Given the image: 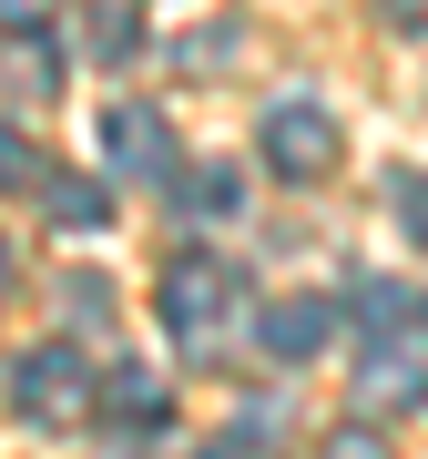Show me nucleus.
I'll return each mask as SVG.
<instances>
[{
  "label": "nucleus",
  "instance_id": "nucleus-1",
  "mask_svg": "<svg viewBox=\"0 0 428 459\" xmlns=\"http://www.w3.org/2000/svg\"><path fill=\"white\" fill-rule=\"evenodd\" d=\"M153 296H164V327H184V337H214V327L235 316V296H245V286H235V265H225V255L184 246V255L164 265V276H153Z\"/></svg>",
  "mask_w": 428,
  "mask_h": 459
},
{
  "label": "nucleus",
  "instance_id": "nucleus-2",
  "mask_svg": "<svg viewBox=\"0 0 428 459\" xmlns=\"http://www.w3.org/2000/svg\"><path fill=\"white\" fill-rule=\"evenodd\" d=\"M11 398H21V419H72V409H92V368L82 358H72V347L62 337H51V347H31V358H21L11 368Z\"/></svg>",
  "mask_w": 428,
  "mask_h": 459
},
{
  "label": "nucleus",
  "instance_id": "nucleus-3",
  "mask_svg": "<svg viewBox=\"0 0 428 459\" xmlns=\"http://www.w3.org/2000/svg\"><path fill=\"white\" fill-rule=\"evenodd\" d=\"M265 164H276L286 184H316L337 164V123L316 113V102H276V113H265Z\"/></svg>",
  "mask_w": 428,
  "mask_h": 459
},
{
  "label": "nucleus",
  "instance_id": "nucleus-4",
  "mask_svg": "<svg viewBox=\"0 0 428 459\" xmlns=\"http://www.w3.org/2000/svg\"><path fill=\"white\" fill-rule=\"evenodd\" d=\"M102 153H113L123 174H143V184H174V133L153 102H113L102 113Z\"/></svg>",
  "mask_w": 428,
  "mask_h": 459
},
{
  "label": "nucleus",
  "instance_id": "nucleus-5",
  "mask_svg": "<svg viewBox=\"0 0 428 459\" xmlns=\"http://www.w3.org/2000/svg\"><path fill=\"white\" fill-rule=\"evenodd\" d=\"M357 409H367V419L428 409V358H418L408 337H398V347H367V368H357Z\"/></svg>",
  "mask_w": 428,
  "mask_h": 459
},
{
  "label": "nucleus",
  "instance_id": "nucleus-6",
  "mask_svg": "<svg viewBox=\"0 0 428 459\" xmlns=\"http://www.w3.org/2000/svg\"><path fill=\"white\" fill-rule=\"evenodd\" d=\"M327 337H337V307H327V296H276V307H265V358L296 368V358H316Z\"/></svg>",
  "mask_w": 428,
  "mask_h": 459
},
{
  "label": "nucleus",
  "instance_id": "nucleus-7",
  "mask_svg": "<svg viewBox=\"0 0 428 459\" xmlns=\"http://www.w3.org/2000/svg\"><path fill=\"white\" fill-rule=\"evenodd\" d=\"M41 204H51V225H62V235H102V225H113V195L82 184V174H41Z\"/></svg>",
  "mask_w": 428,
  "mask_h": 459
},
{
  "label": "nucleus",
  "instance_id": "nucleus-8",
  "mask_svg": "<svg viewBox=\"0 0 428 459\" xmlns=\"http://www.w3.org/2000/svg\"><path fill=\"white\" fill-rule=\"evenodd\" d=\"M102 398H113L123 429H164V419H174V388H164L153 368H113V377H102Z\"/></svg>",
  "mask_w": 428,
  "mask_h": 459
},
{
  "label": "nucleus",
  "instance_id": "nucleus-9",
  "mask_svg": "<svg viewBox=\"0 0 428 459\" xmlns=\"http://www.w3.org/2000/svg\"><path fill=\"white\" fill-rule=\"evenodd\" d=\"M408 316H418V307H408L388 276H367V286H357V337H367V347H398V337H408Z\"/></svg>",
  "mask_w": 428,
  "mask_h": 459
},
{
  "label": "nucleus",
  "instance_id": "nucleus-10",
  "mask_svg": "<svg viewBox=\"0 0 428 459\" xmlns=\"http://www.w3.org/2000/svg\"><path fill=\"white\" fill-rule=\"evenodd\" d=\"M174 184H184L194 214H245V174H235V164H194V174H174Z\"/></svg>",
  "mask_w": 428,
  "mask_h": 459
},
{
  "label": "nucleus",
  "instance_id": "nucleus-11",
  "mask_svg": "<svg viewBox=\"0 0 428 459\" xmlns=\"http://www.w3.org/2000/svg\"><path fill=\"white\" fill-rule=\"evenodd\" d=\"M51 82H62V51H51L41 21H31V31L11 41V92H51Z\"/></svg>",
  "mask_w": 428,
  "mask_h": 459
},
{
  "label": "nucleus",
  "instance_id": "nucleus-12",
  "mask_svg": "<svg viewBox=\"0 0 428 459\" xmlns=\"http://www.w3.org/2000/svg\"><path fill=\"white\" fill-rule=\"evenodd\" d=\"M0 195H41V153L21 143L11 123H0Z\"/></svg>",
  "mask_w": 428,
  "mask_h": 459
},
{
  "label": "nucleus",
  "instance_id": "nucleus-13",
  "mask_svg": "<svg viewBox=\"0 0 428 459\" xmlns=\"http://www.w3.org/2000/svg\"><path fill=\"white\" fill-rule=\"evenodd\" d=\"M92 51H102V62L133 51V0H92Z\"/></svg>",
  "mask_w": 428,
  "mask_h": 459
},
{
  "label": "nucleus",
  "instance_id": "nucleus-14",
  "mask_svg": "<svg viewBox=\"0 0 428 459\" xmlns=\"http://www.w3.org/2000/svg\"><path fill=\"white\" fill-rule=\"evenodd\" d=\"M398 214H408V235L428 246V174H418V184H398Z\"/></svg>",
  "mask_w": 428,
  "mask_h": 459
},
{
  "label": "nucleus",
  "instance_id": "nucleus-15",
  "mask_svg": "<svg viewBox=\"0 0 428 459\" xmlns=\"http://www.w3.org/2000/svg\"><path fill=\"white\" fill-rule=\"evenodd\" d=\"M41 11H51V0H0V21H11V31H31Z\"/></svg>",
  "mask_w": 428,
  "mask_h": 459
},
{
  "label": "nucleus",
  "instance_id": "nucleus-16",
  "mask_svg": "<svg viewBox=\"0 0 428 459\" xmlns=\"http://www.w3.org/2000/svg\"><path fill=\"white\" fill-rule=\"evenodd\" d=\"M0 286H11V255H0Z\"/></svg>",
  "mask_w": 428,
  "mask_h": 459
},
{
  "label": "nucleus",
  "instance_id": "nucleus-17",
  "mask_svg": "<svg viewBox=\"0 0 428 459\" xmlns=\"http://www.w3.org/2000/svg\"><path fill=\"white\" fill-rule=\"evenodd\" d=\"M418 316H428V296H418Z\"/></svg>",
  "mask_w": 428,
  "mask_h": 459
}]
</instances>
